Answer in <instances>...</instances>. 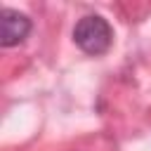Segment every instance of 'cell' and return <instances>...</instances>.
<instances>
[{
	"mask_svg": "<svg viewBox=\"0 0 151 151\" xmlns=\"http://www.w3.org/2000/svg\"><path fill=\"white\" fill-rule=\"evenodd\" d=\"M31 28H33V24H31V19L24 12L12 9V7H2V28H0V42H2V47L21 45L28 38Z\"/></svg>",
	"mask_w": 151,
	"mask_h": 151,
	"instance_id": "2",
	"label": "cell"
},
{
	"mask_svg": "<svg viewBox=\"0 0 151 151\" xmlns=\"http://www.w3.org/2000/svg\"><path fill=\"white\" fill-rule=\"evenodd\" d=\"M73 42L90 57L104 54L113 42V28L101 14H85L73 26Z\"/></svg>",
	"mask_w": 151,
	"mask_h": 151,
	"instance_id": "1",
	"label": "cell"
}]
</instances>
